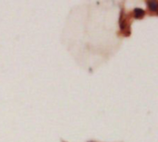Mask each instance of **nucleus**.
<instances>
[{
    "instance_id": "nucleus-2",
    "label": "nucleus",
    "mask_w": 158,
    "mask_h": 142,
    "mask_svg": "<svg viewBox=\"0 0 158 142\" xmlns=\"http://www.w3.org/2000/svg\"><path fill=\"white\" fill-rule=\"evenodd\" d=\"M148 7H149L150 10H152V11H156L157 10V3L155 2V1L148 3Z\"/></svg>"
},
{
    "instance_id": "nucleus-1",
    "label": "nucleus",
    "mask_w": 158,
    "mask_h": 142,
    "mask_svg": "<svg viewBox=\"0 0 158 142\" xmlns=\"http://www.w3.org/2000/svg\"><path fill=\"white\" fill-rule=\"evenodd\" d=\"M143 16H144V11L141 8H136L134 9V17L136 18H142Z\"/></svg>"
}]
</instances>
